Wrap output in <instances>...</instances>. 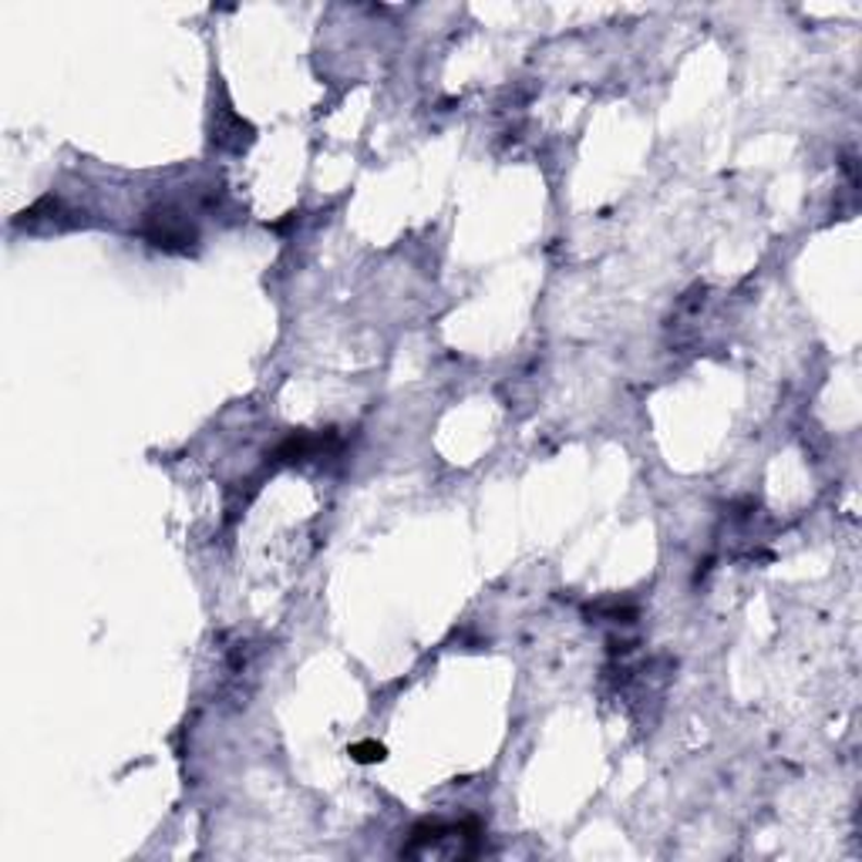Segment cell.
<instances>
[{
    "mask_svg": "<svg viewBox=\"0 0 862 862\" xmlns=\"http://www.w3.org/2000/svg\"><path fill=\"white\" fill-rule=\"evenodd\" d=\"M138 233H142V240H148V243L166 250V253H190L199 243L196 222L190 219V213H185L182 206H175V203H159V206L148 209L142 216Z\"/></svg>",
    "mask_w": 862,
    "mask_h": 862,
    "instance_id": "6da1fadb",
    "label": "cell"
},
{
    "mask_svg": "<svg viewBox=\"0 0 862 862\" xmlns=\"http://www.w3.org/2000/svg\"><path fill=\"white\" fill-rule=\"evenodd\" d=\"M256 138V129L236 116V108L222 98L219 105H213V122H209V142L213 148H222V153H243V148H250Z\"/></svg>",
    "mask_w": 862,
    "mask_h": 862,
    "instance_id": "7a4b0ae2",
    "label": "cell"
},
{
    "mask_svg": "<svg viewBox=\"0 0 862 862\" xmlns=\"http://www.w3.org/2000/svg\"><path fill=\"white\" fill-rule=\"evenodd\" d=\"M330 448H337V435L333 432H324V435H293L287 438L280 448H277V459L280 462H307L320 452H330Z\"/></svg>",
    "mask_w": 862,
    "mask_h": 862,
    "instance_id": "3957f363",
    "label": "cell"
},
{
    "mask_svg": "<svg viewBox=\"0 0 862 862\" xmlns=\"http://www.w3.org/2000/svg\"><path fill=\"white\" fill-rule=\"evenodd\" d=\"M351 758L361 762V765H378V762L388 758V752H385V744H378V741H357L351 748Z\"/></svg>",
    "mask_w": 862,
    "mask_h": 862,
    "instance_id": "277c9868",
    "label": "cell"
}]
</instances>
